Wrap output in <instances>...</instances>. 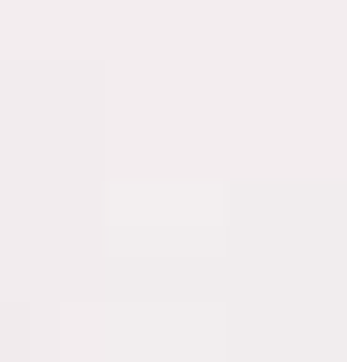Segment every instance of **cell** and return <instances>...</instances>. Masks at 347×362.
Returning a JSON list of instances; mask_svg holds the SVG:
<instances>
[]
</instances>
